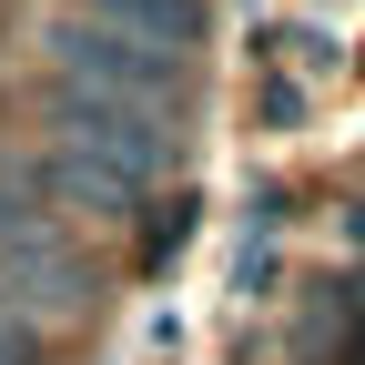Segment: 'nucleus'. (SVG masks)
<instances>
[{
  "mask_svg": "<svg viewBox=\"0 0 365 365\" xmlns=\"http://www.w3.org/2000/svg\"><path fill=\"white\" fill-rule=\"evenodd\" d=\"M0 284H11L0 304L21 314V325H61V314L91 304V264H81V244L41 213V193H21V173H11V193H0Z\"/></svg>",
  "mask_w": 365,
  "mask_h": 365,
  "instance_id": "obj_1",
  "label": "nucleus"
},
{
  "mask_svg": "<svg viewBox=\"0 0 365 365\" xmlns=\"http://www.w3.org/2000/svg\"><path fill=\"white\" fill-rule=\"evenodd\" d=\"M41 51H51V91H71V102H112V112H143V122H173V102H182V61L132 51V41L91 31V21H61Z\"/></svg>",
  "mask_w": 365,
  "mask_h": 365,
  "instance_id": "obj_2",
  "label": "nucleus"
},
{
  "mask_svg": "<svg viewBox=\"0 0 365 365\" xmlns=\"http://www.w3.org/2000/svg\"><path fill=\"white\" fill-rule=\"evenodd\" d=\"M41 132H51V153H71V163H102V173H122L132 193H153V182L173 173V122L112 112V102H71V91H51V102H41Z\"/></svg>",
  "mask_w": 365,
  "mask_h": 365,
  "instance_id": "obj_3",
  "label": "nucleus"
},
{
  "mask_svg": "<svg viewBox=\"0 0 365 365\" xmlns=\"http://www.w3.org/2000/svg\"><path fill=\"white\" fill-rule=\"evenodd\" d=\"M81 11H91V31L132 41V51H163V61L203 51V0H81Z\"/></svg>",
  "mask_w": 365,
  "mask_h": 365,
  "instance_id": "obj_4",
  "label": "nucleus"
},
{
  "mask_svg": "<svg viewBox=\"0 0 365 365\" xmlns=\"http://www.w3.org/2000/svg\"><path fill=\"white\" fill-rule=\"evenodd\" d=\"M21 193H51L61 213H91V223H132V182L102 173V163H71V153H41V173H21Z\"/></svg>",
  "mask_w": 365,
  "mask_h": 365,
  "instance_id": "obj_5",
  "label": "nucleus"
},
{
  "mask_svg": "<svg viewBox=\"0 0 365 365\" xmlns=\"http://www.w3.org/2000/svg\"><path fill=\"white\" fill-rule=\"evenodd\" d=\"M0 365H41V335L21 325V314H11V304H0Z\"/></svg>",
  "mask_w": 365,
  "mask_h": 365,
  "instance_id": "obj_6",
  "label": "nucleus"
},
{
  "mask_svg": "<svg viewBox=\"0 0 365 365\" xmlns=\"http://www.w3.org/2000/svg\"><path fill=\"white\" fill-rule=\"evenodd\" d=\"M345 244H355V254H365V203H355V223H345Z\"/></svg>",
  "mask_w": 365,
  "mask_h": 365,
  "instance_id": "obj_7",
  "label": "nucleus"
}]
</instances>
